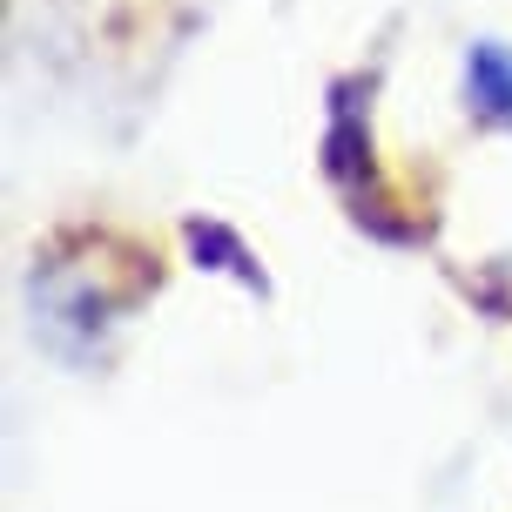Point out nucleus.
Returning a JSON list of instances; mask_svg holds the SVG:
<instances>
[{"instance_id": "obj_1", "label": "nucleus", "mask_w": 512, "mask_h": 512, "mask_svg": "<svg viewBox=\"0 0 512 512\" xmlns=\"http://www.w3.org/2000/svg\"><path fill=\"white\" fill-rule=\"evenodd\" d=\"M472 102L492 115H512V54L506 48H472Z\"/></svg>"}]
</instances>
